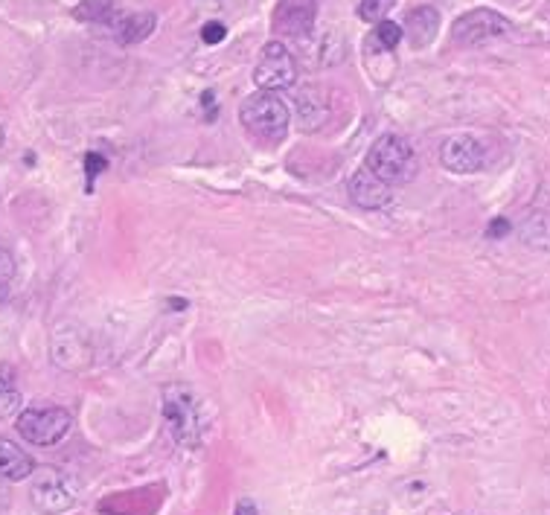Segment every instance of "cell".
I'll list each match as a JSON object with an SVG mask.
<instances>
[{
	"label": "cell",
	"instance_id": "5bb4252c",
	"mask_svg": "<svg viewBox=\"0 0 550 515\" xmlns=\"http://www.w3.org/2000/svg\"><path fill=\"white\" fill-rule=\"evenodd\" d=\"M155 30V15L149 12H134V15H123V21L117 24V38L120 44H137L143 38H149Z\"/></svg>",
	"mask_w": 550,
	"mask_h": 515
},
{
	"label": "cell",
	"instance_id": "7402d4cb",
	"mask_svg": "<svg viewBox=\"0 0 550 515\" xmlns=\"http://www.w3.org/2000/svg\"><path fill=\"white\" fill-rule=\"evenodd\" d=\"M233 515H259L257 504L251 501V498H242L239 504H236V513Z\"/></svg>",
	"mask_w": 550,
	"mask_h": 515
},
{
	"label": "cell",
	"instance_id": "e0dca14e",
	"mask_svg": "<svg viewBox=\"0 0 550 515\" xmlns=\"http://www.w3.org/2000/svg\"><path fill=\"white\" fill-rule=\"evenodd\" d=\"M390 6H393V0H361L358 15H361L364 21H379V18L388 12Z\"/></svg>",
	"mask_w": 550,
	"mask_h": 515
},
{
	"label": "cell",
	"instance_id": "603a6c76",
	"mask_svg": "<svg viewBox=\"0 0 550 515\" xmlns=\"http://www.w3.org/2000/svg\"><path fill=\"white\" fill-rule=\"evenodd\" d=\"M6 504H9V492H6V486L0 483V510H3Z\"/></svg>",
	"mask_w": 550,
	"mask_h": 515
},
{
	"label": "cell",
	"instance_id": "44dd1931",
	"mask_svg": "<svg viewBox=\"0 0 550 515\" xmlns=\"http://www.w3.org/2000/svg\"><path fill=\"white\" fill-rule=\"evenodd\" d=\"M510 233V222L507 219H495L492 225L486 227V236L489 239H501V236H507Z\"/></svg>",
	"mask_w": 550,
	"mask_h": 515
},
{
	"label": "cell",
	"instance_id": "8992f818",
	"mask_svg": "<svg viewBox=\"0 0 550 515\" xmlns=\"http://www.w3.org/2000/svg\"><path fill=\"white\" fill-rule=\"evenodd\" d=\"M510 33H513V24L495 9H472V12L460 15L452 27L454 41L466 44V47L489 44V41L507 38Z\"/></svg>",
	"mask_w": 550,
	"mask_h": 515
},
{
	"label": "cell",
	"instance_id": "7a4b0ae2",
	"mask_svg": "<svg viewBox=\"0 0 550 515\" xmlns=\"http://www.w3.org/2000/svg\"><path fill=\"white\" fill-rule=\"evenodd\" d=\"M239 120L262 143H280L289 134L292 114L286 108V102L271 94V91H259L254 97H248L239 108Z\"/></svg>",
	"mask_w": 550,
	"mask_h": 515
},
{
	"label": "cell",
	"instance_id": "cb8c5ba5",
	"mask_svg": "<svg viewBox=\"0 0 550 515\" xmlns=\"http://www.w3.org/2000/svg\"><path fill=\"white\" fill-rule=\"evenodd\" d=\"M0 146H3V129H0Z\"/></svg>",
	"mask_w": 550,
	"mask_h": 515
},
{
	"label": "cell",
	"instance_id": "ac0fdd59",
	"mask_svg": "<svg viewBox=\"0 0 550 515\" xmlns=\"http://www.w3.org/2000/svg\"><path fill=\"white\" fill-rule=\"evenodd\" d=\"M12 277H15V257L6 245H0V289L9 286Z\"/></svg>",
	"mask_w": 550,
	"mask_h": 515
},
{
	"label": "cell",
	"instance_id": "9c48e42d",
	"mask_svg": "<svg viewBox=\"0 0 550 515\" xmlns=\"http://www.w3.org/2000/svg\"><path fill=\"white\" fill-rule=\"evenodd\" d=\"M315 12H318V0H280L274 12V27L277 33L303 38L315 27Z\"/></svg>",
	"mask_w": 550,
	"mask_h": 515
},
{
	"label": "cell",
	"instance_id": "ba28073f",
	"mask_svg": "<svg viewBox=\"0 0 550 515\" xmlns=\"http://www.w3.org/2000/svg\"><path fill=\"white\" fill-rule=\"evenodd\" d=\"M440 161L449 172L457 175H469V172H478L484 169L486 163V149L484 143L472 134H454L443 143V152H440Z\"/></svg>",
	"mask_w": 550,
	"mask_h": 515
},
{
	"label": "cell",
	"instance_id": "30bf717a",
	"mask_svg": "<svg viewBox=\"0 0 550 515\" xmlns=\"http://www.w3.org/2000/svg\"><path fill=\"white\" fill-rule=\"evenodd\" d=\"M347 190H350V198L356 201L358 207H364V210H382V207H388L390 195H393L390 193L388 181H382L367 166H361V169L353 172Z\"/></svg>",
	"mask_w": 550,
	"mask_h": 515
},
{
	"label": "cell",
	"instance_id": "ffe728a7",
	"mask_svg": "<svg viewBox=\"0 0 550 515\" xmlns=\"http://www.w3.org/2000/svg\"><path fill=\"white\" fill-rule=\"evenodd\" d=\"M85 166H88V184H91L99 172L105 169V158H102V155H97V152H91V155L85 158Z\"/></svg>",
	"mask_w": 550,
	"mask_h": 515
},
{
	"label": "cell",
	"instance_id": "9a60e30c",
	"mask_svg": "<svg viewBox=\"0 0 550 515\" xmlns=\"http://www.w3.org/2000/svg\"><path fill=\"white\" fill-rule=\"evenodd\" d=\"M21 408V393L15 390V370L9 364L0 367V417H12Z\"/></svg>",
	"mask_w": 550,
	"mask_h": 515
},
{
	"label": "cell",
	"instance_id": "5b68a950",
	"mask_svg": "<svg viewBox=\"0 0 550 515\" xmlns=\"http://www.w3.org/2000/svg\"><path fill=\"white\" fill-rule=\"evenodd\" d=\"M73 425V417L65 408H27L18 417V434L33 446H56L65 440Z\"/></svg>",
	"mask_w": 550,
	"mask_h": 515
},
{
	"label": "cell",
	"instance_id": "277c9868",
	"mask_svg": "<svg viewBox=\"0 0 550 515\" xmlns=\"http://www.w3.org/2000/svg\"><path fill=\"white\" fill-rule=\"evenodd\" d=\"M364 166L388 184H402L414 175V149L399 134H382L373 143Z\"/></svg>",
	"mask_w": 550,
	"mask_h": 515
},
{
	"label": "cell",
	"instance_id": "52a82bcc",
	"mask_svg": "<svg viewBox=\"0 0 550 515\" xmlns=\"http://www.w3.org/2000/svg\"><path fill=\"white\" fill-rule=\"evenodd\" d=\"M297 79V65H294L292 53L286 50L283 41H268L259 53V62L254 67V82L262 91H283L292 88Z\"/></svg>",
	"mask_w": 550,
	"mask_h": 515
},
{
	"label": "cell",
	"instance_id": "4fadbf2b",
	"mask_svg": "<svg viewBox=\"0 0 550 515\" xmlns=\"http://www.w3.org/2000/svg\"><path fill=\"white\" fill-rule=\"evenodd\" d=\"M73 18L85 24H97V27H111V30H117V24L123 21L114 0H82L73 9Z\"/></svg>",
	"mask_w": 550,
	"mask_h": 515
},
{
	"label": "cell",
	"instance_id": "2e32d148",
	"mask_svg": "<svg viewBox=\"0 0 550 515\" xmlns=\"http://www.w3.org/2000/svg\"><path fill=\"white\" fill-rule=\"evenodd\" d=\"M402 35H405V30L393 21H379V27H376V41L382 44V50H396Z\"/></svg>",
	"mask_w": 550,
	"mask_h": 515
},
{
	"label": "cell",
	"instance_id": "8fae6325",
	"mask_svg": "<svg viewBox=\"0 0 550 515\" xmlns=\"http://www.w3.org/2000/svg\"><path fill=\"white\" fill-rule=\"evenodd\" d=\"M408 38H411V44L414 47H428L434 38H437V30H440V15H437V9L434 6H420V9H414L411 15H408V21H405V27H402Z\"/></svg>",
	"mask_w": 550,
	"mask_h": 515
},
{
	"label": "cell",
	"instance_id": "d6986e66",
	"mask_svg": "<svg viewBox=\"0 0 550 515\" xmlns=\"http://www.w3.org/2000/svg\"><path fill=\"white\" fill-rule=\"evenodd\" d=\"M227 30L222 24H204V30H201V38H204V44H219V41H225Z\"/></svg>",
	"mask_w": 550,
	"mask_h": 515
},
{
	"label": "cell",
	"instance_id": "6da1fadb",
	"mask_svg": "<svg viewBox=\"0 0 550 515\" xmlns=\"http://www.w3.org/2000/svg\"><path fill=\"white\" fill-rule=\"evenodd\" d=\"M161 414L178 446L195 449L204 440V411L201 402L187 385H166L161 396Z\"/></svg>",
	"mask_w": 550,
	"mask_h": 515
},
{
	"label": "cell",
	"instance_id": "3957f363",
	"mask_svg": "<svg viewBox=\"0 0 550 515\" xmlns=\"http://www.w3.org/2000/svg\"><path fill=\"white\" fill-rule=\"evenodd\" d=\"M30 501L38 513L62 515L79 504V483L62 469L44 466L33 472V486H30Z\"/></svg>",
	"mask_w": 550,
	"mask_h": 515
},
{
	"label": "cell",
	"instance_id": "7c38bea8",
	"mask_svg": "<svg viewBox=\"0 0 550 515\" xmlns=\"http://www.w3.org/2000/svg\"><path fill=\"white\" fill-rule=\"evenodd\" d=\"M35 472L33 457L24 449H18L9 440H0V478L3 481H24Z\"/></svg>",
	"mask_w": 550,
	"mask_h": 515
}]
</instances>
